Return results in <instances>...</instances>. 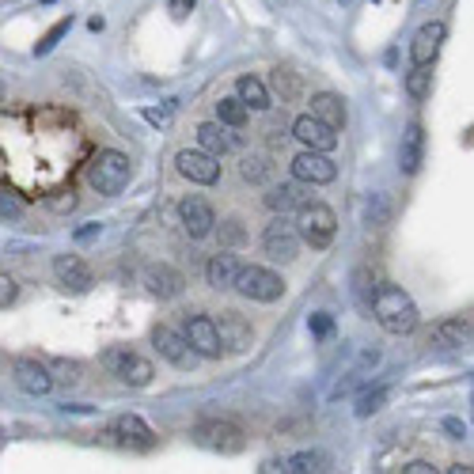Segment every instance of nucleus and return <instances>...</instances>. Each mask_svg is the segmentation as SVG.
Masks as SVG:
<instances>
[{
  "label": "nucleus",
  "mask_w": 474,
  "mask_h": 474,
  "mask_svg": "<svg viewBox=\"0 0 474 474\" xmlns=\"http://www.w3.org/2000/svg\"><path fill=\"white\" fill-rule=\"evenodd\" d=\"M372 315L387 334H410L417 326V304L398 285H379L372 296Z\"/></svg>",
  "instance_id": "obj_1"
},
{
  "label": "nucleus",
  "mask_w": 474,
  "mask_h": 474,
  "mask_svg": "<svg viewBox=\"0 0 474 474\" xmlns=\"http://www.w3.org/2000/svg\"><path fill=\"white\" fill-rule=\"evenodd\" d=\"M130 175H133V163H130V156L118 152V149H103V152L91 156V163H87L91 190H99V194H106V197L122 194L125 182H130Z\"/></svg>",
  "instance_id": "obj_2"
},
{
  "label": "nucleus",
  "mask_w": 474,
  "mask_h": 474,
  "mask_svg": "<svg viewBox=\"0 0 474 474\" xmlns=\"http://www.w3.org/2000/svg\"><path fill=\"white\" fill-rule=\"evenodd\" d=\"M296 224H300V235L304 243L312 251H326L334 243V232H338V216L331 205L323 202H307L304 209H296Z\"/></svg>",
  "instance_id": "obj_3"
},
{
  "label": "nucleus",
  "mask_w": 474,
  "mask_h": 474,
  "mask_svg": "<svg viewBox=\"0 0 474 474\" xmlns=\"http://www.w3.org/2000/svg\"><path fill=\"white\" fill-rule=\"evenodd\" d=\"M194 444L205 448V451H221V455H240L247 448L243 441V429L232 425V422H221V417H209V422H197L190 429Z\"/></svg>",
  "instance_id": "obj_4"
},
{
  "label": "nucleus",
  "mask_w": 474,
  "mask_h": 474,
  "mask_svg": "<svg viewBox=\"0 0 474 474\" xmlns=\"http://www.w3.org/2000/svg\"><path fill=\"white\" fill-rule=\"evenodd\" d=\"M300 243H304L300 224L288 221V213H273V221L262 232V251L269 254V259H278V262H293L300 254Z\"/></svg>",
  "instance_id": "obj_5"
},
{
  "label": "nucleus",
  "mask_w": 474,
  "mask_h": 474,
  "mask_svg": "<svg viewBox=\"0 0 474 474\" xmlns=\"http://www.w3.org/2000/svg\"><path fill=\"white\" fill-rule=\"evenodd\" d=\"M235 293L254 304H273L285 296V278L273 273L269 266H243L240 281H235Z\"/></svg>",
  "instance_id": "obj_6"
},
{
  "label": "nucleus",
  "mask_w": 474,
  "mask_h": 474,
  "mask_svg": "<svg viewBox=\"0 0 474 474\" xmlns=\"http://www.w3.org/2000/svg\"><path fill=\"white\" fill-rule=\"evenodd\" d=\"M103 364H106V372L118 376L122 384H130V387H149L152 376H156L152 360H144L141 353L125 350V345H114V350H106V353H103Z\"/></svg>",
  "instance_id": "obj_7"
},
{
  "label": "nucleus",
  "mask_w": 474,
  "mask_h": 474,
  "mask_svg": "<svg viewBox=\"0 0 474 474\" xmlns=\"http://www.w3.org/2000/svg\"><path fill=\"white\" fill-rule=\"evenodd\" d=\"M152 345H156V353L168 360V364H175L178 372H190L194 364H197V357H202V353L194 350V342L187 338V331L178 334L175 326H163V323L152 331Z\"/></svg>",
  "instance_id": "obj_8"
},
{
  "label": "nucleus",
  "mask_w": 474,
  "mask_h": 474,
  "mask_svg": "<svg viewBox=\"0 0 474 474\" xmlns=\"http://www.w3.org/2000/svg\"><path fill=\"white\" fill-rule=\"evenodd\" d=\"M106 436H114V444L130 448V451H152L156 448V433L141 414H118L111 422V429H106Z\"/></svg>",
  "instance_id": "obj_9"
},
{
  "label": "nucleus",
  "mask_w": 474,
  "mask_h": 474,
  "mask_svg": "<svg viewBox=\"0 0 474 474\" xmlns=\"http://www.w3.org/2000/svg\"><path fill=\"white\" fill-rule=\"evenodd\" d=\"M175 168H178L182 178L197 182V187H213V182L221 178V156H213V152H205L202 144H197V149H182L175 156Z\"/></svg>",
  "instance_id": "obj_10"
},
{
  "label": "nucleus",
  "mask_w": 474,
  "mask_h": 474,
  "mask_svg": "<svg viewBox=\"0 0 474 474\" xmlns=\"http://www.w3.org/2000/svg\"><path fill=\"white\" fill-rule=\"evenodd\" d=\"M293 137L304 144V149H315V152H334L338 149V133L331 122H323L319 114H300L293 122Z\"/></svg>",
  "instance_id": "obj_11"
},
{
  "label": "nucleus",
  "mask_w": 474,
  "mask_h": 474,
  "mask_svg": "<svg viewBox=\"0 0 474 474\" xmlns=\"http://www.w3.org/2000/svg\"><path fill=\"white\" fill-rule=\"evenodd\" d=\"M178 221H182V228H187L190 240H205V235L216 228V213H213V205L205 202V197L190 194V197H182L178 202Z\"/></svg>",
  "instance_id": "obj_12"
},
{
  "label": "nucleus",
  "mask_w": 474,
  "mask_h": 474,
  "mask_svg": "<svg viewBox=\"0 0 474 474\" xmlns=\"http://www.w3.org/2000/svg\"><path fill=\"white\" fill-rule=\"evenodd\" d=\"M293 175L304 178L307 187H326V182H334V178H338V168H334V160L326 156V152L304 149V152L293 160Z\"/></svg>",
  "instance_id": "obj_13"
},
{
  "label": "nucleus",
  "mask_w": 474,
  "mask_h": 474,
  "mask_svg": "<svg viewBox=\"0 0 474 474\" xmlns=\"http://www.w3.org/2000/svg\"><path fill=\"white\" fill-rule=\"evenodd\" d=\"M53 278H58L61 288H68V293H87L91 288V269L87 262L80 259V254H53Z\"/></svg>",
  "instance_id": "obj_14"
},
{
  "label": "nucleus",
  "mask_w": 474,
  "mask_h": 474,
  "mask_svg": "<svg viewBox=\"0 0 474 474\" xmlns=\"http://www.w3.org/2000/svg\"><path fill=\"white\" fill-rule=\"evenodd\" d=\"M187 338L194 342V350L202 353L205 360H216L224 353V342H221V331H216V319L209 315H190L187 319Z\"/></svg>",
  "instance_id": "obj_15"
},
{
  "label": "nucleus",
  "mask_w": 474,
  "mask_h": 474,
  "mask_svg": "<svg viewBox=\"0 0 474 474\" xmlns=\"http://www.w3.org/2000/svg\"><path fill=\"white\" fill-rule=\"evenodd\" d=\"M269 213H293V209H304L312 202V194H307V182L304 178H293V182H278V187H269V194L262 197Z\"/></svg>",
  "instance_id": "obj_16"
},
{
  "label": "nucleus",
  "mask_w": 474,
  "mask_h": 474,
  "mask_svg": "<svg viewBox=\"0 0 474 474\" xmlns=\"http://www.w3.org/2000/svg\"><path fill=\"white\" fill-rule=\"evenodd\" d=\"M144 288H149V296L156 300H175L182 296V288H187V278L175 269V266H149L144 269Z\"/></svg>",
  "instance_id": "obj_17"
},
{
  "label": "nucleus",
  "mask_w": 474,
  "mask_h": 474,
  "mask_svg": "<svg viewBox=\"0 0 474 474\" xmlns=\"http://www.w3.org/2000/svg\"><path fill=\"white\" fill-rule=\"evenodd\" d=\"M216 331H221V342L228 353H243L254 345V326L240 315V312H221V319H216Z\"/></svg>",
  "instance_id": "obj_18"
},
{
  "label": "nucleus",
  "mask_w": 474,
  "mask_h": 474,
  "mask_svg": "<svg viewBox=\"0 0 474 474\" xmlns=\"http://www.w3.org/2000/svg\"><path fill=\"white\" fill-rule=\"evenodd\" d=\"M422 160H425V130H422V122H410L403 133V144H398V171L417 175L422 171Z\"/></svg>",
  "instance_id": "obj_19"
},
{
  "label": "nucleus",
  "mask_w": 474,
  "mask_h": 474,
  "mask_svg": "<svg viewBox=\"0 0 474 474\" xmlns=\"http://www.w3.org/2000/svg\"><path fill=\"white\" fill-rule=\"evenodd\" d=\"M444 34H448V27H444L441 20H433V23H425L422 31H417L414 42H410L414 65H433L436 53H441V46H444Z\"/></svg>",
  "instance_id": "obj_20"
},
{
  "label": "nucleus",
  "mask_w": 474,
  "mask_h": 474,
  "mask_svg": "<svg viewBox=\"0 0 474 474\" xmlns=\"http://www.w3.org/2000/svg\"><path fill=\"white\" fill-rule=\"evenodd\" d=\"M12 372H15V384H20L23 395L42 398V395L53 391V376H50L46 364H39V360H15Z\"/></svg>",
  "instance_id": "obj_21"
},
{
  "label": "nucleus",
  "mask_w": 474,
  "mask_h": 474,
  "mask_svg": "<svg viewBox=\"0 0 474 474\" xmlns=\"http://www.w3.org/2000/svg\"><path fill=\"white\" fill-rule=\"evenodd\" d=\"M331 467V455L323 448H304V451H293L285 455V460H273L266 463L262 470H288V474H312V470H326Z\"/></svg>",
  "instance_id": "obj_22"
},
{
  "label": "nucleus",
  "mask_w": 474,
  "mask_h": 474,
  "mask_svg": "<svg viewBox=\"0 0 474 474\" xmlns=\"http://www.w3.org/2000/svg\"><path fill=\"white\" fill-rule=\"evenodd\" d=\"M240 273H243V262L235 259V254L221 251V254H213V259H209V266H205V281H209L213 288H235Z\"/></svg>",
  "instance_id": "obj_23"
},
{
  "label": "nucleus",
  "mask_w": 474,
  "mask_h": 474,
  "mask_svg": "<svg viewBox=\"0 0 474 474\" xmlns=\"http://www.w3.org/2000/svg\"><path fill=\"white\" fill-rule=\"evenodd\" d=\"M433 342L444 345V350H460V345L470 342V323L463 319H441L433 326Z\"/></svg>",
  "instance_id": "obj_24"
},
{
  "label": "nucleus",
  "mask_w": 474,
  "mask_h": 474,
  "mask_svg": "<svg viewBox=\"0 0 474 474\" xmlns=\"http://www.w3.org/2000/svg\"><path fill=\"white\" fill-rule=\"evenodd\" d=\"M312 114H319L323 122H331L334 130H342L345 125V99L334 96V91H319V96H312Z\"/></svg>",
  "instance_id": "obj_25"
},
{
  "label": "nucleus",
  "mask_w": 474,
  "mask_h": 474,
  "mask_svg": "<svg viewBox=\"0 0 474 474\" xmlns=\"http://www.w3.org/2000/svg\"><path fill=\"white\" fill-rule=\"evenodd\" d=\"M235 96H240L251 111H269V91H266V84L259 80V77H240L235 80Z\"/></svg>",
  "instance_id": "obj_26"
},
{
  "label": "nucleus",
  "mask_w": 474,
  "mask_h": 474,
  "mask_svg": "<svg viewBox=\"0 0 474 474\" xmlns=\"http://www.w3.org/2000/svg\"><path fill=\"white\" fill-rule=\"evenodd\" d=\"M197 144H202L205 152H213V156H228L232 137L224 133V122H205V125H197Z\"/></svg>",
  "instance_id": "obj_27"
},
{
  "label": "nucleus",
  "mask_w": 474,
  "mask_h": 474,
  "mask_svg": "<svg viewBox=\"0 0 474 474\" xmlns=\"http://www.w3.org/2000/svg\"><path fill=\"white\" fill-rule=\"evenodd\" d=\"M247 111L251 106L240 96H228V99L216 103V122H224L228 130H240V125H247Z\"/></svg>",
  "instance_id": "obj_28"
},
{
  "label": "nucleus",
  "mask_w": 474,
  "mask_h": 474,
  "mask_svg": "<svg viewBox=\"0 0 474 474\" xmlns=\"http://www.w3.org/2000/svg\"><path fill=\"white\" fill-rule=\"evenodd\" d=\"M240 175H243V182H251V187H262V182L273 175V163L262 152H251L240 160Z\"/></svg>",
  "instance_id": "obj_29"
},
{
  "label": "nucleus",
  "mask_w": 474,
  "mask_h": 474,
  "mask_svg": "<svg viewBox=\"0 0 474 474\" xmlns=\"http://www.w3.org/2000/svg\"><path fill=\"white\" fill-rule=\"evenodd\" d=\"M387 398H391V387H387V384H379V387L360 391V398H357L353 414H357V417H372L376 410H384V403H387Z\"/></svg>",
  "instance_id": "obj_30"
},
{
  "label": "nucleus",
  "mask_w": 474,
  "mask_h": 474,
  "mask_svg": "<svg viewBox=\"0 0 474 474\" xmlns=\"http://www.w3.org/2000/svg\"><path fill=\"white\" fill-rule=\"evenodd\" d=\"M391 221V202L384 194H369L364 197V224H372V228H384Z\"/></svg>",
  "instance_id": "obj_31"
},
{
  "label": "nucleus",
  "mask_w": 474,
  "mask_h": 474,
  "mask_svg": "<svg viewBox=\"0 0 474 474\" xmlns=\"http://www.w3.org/2000/svg\"><path fill=\"white\" fill-rule=\"evenodd\" d=\"M429 91H433V72H429V65H414V68L406 72V96L422 103Z\"/></svg>",
  "instance_id": "obj_32"
},
{
  "label": "nucleus",
  "mask_w": 474,
  "mask_h": 474,
  "mask_svg": "<svg viewBox=\"0 0 474 474\" xmlns=\"http://www.w3.org/2000/svg\"><path fill=\"white\" fill-rule=\"evenodd\" d=\"M68 31H72V15H65V20H58V23H53V27L42 34V42L34 46V58H46V53H53V50H58V42L65 39Z\"/></svg>",
  "instance_id": "obj_33"
},
{
  "label": "nucleus",
  "mask_w": 474,
  "mask_h": 474,
  "mask_svg": "<svg viewBox=\"0 0 474 474\" xmlns=\"http://www.w3.org/2000/svg\"><path fill=\"white\" fill-rule=\"evenodd\" d=\"M46 205H50L53 213H72V209H77V194H72V187H68V190H53V194L46 197Z\"/></svg>",
  "instance_id": "obj_34"
},
{
  "label": "nucleus",
  "mask_w": 474,
  "mask_h": 474,
  "mask_svg": "<svg viewBox=\"0 0 474 474\" xmlns=\"http://www.w3.org/2000/svg\"><path fill=\"white\" fill-rule=\"evenodd\" d=\"M307 331H312V338H331L334 334V319L331 315H326V312H315L312 319H307Z\"/></svg>",
  "instance_id": "obj_35"
},
{
  "label": "nucleus",
  "mask_w": 474,
  "mask_h": 474,
  "mask_svg": "<svg viewBox=\"0 0 474 474\" xmlns=\"http://www.w3.org/2000/svg\"><path fill=\"white\" fill-rule=\"evenodd\" d=\"M53 372H58L61 384H80V364L77 360H53Z\"/></svg>",
  "instance_id": "obj_36"
},
{
  "label": "nucleus",
  "mask_w": 474,
  "mask_h": 474,
  "mask_svg": "<svg viewBox=\"0 0 474 474\" xmlns=\"http://www.w3.org/2000/svg\"><path fill=\"white\" fill-rule=\"evenodd\" d=\"M243 240H247V232H243L240 221H224V224H221V243L235 247V243H243Z\"/></svg>",
  "instance_id": "obj_37"
},
{
  "label": "nucleus",
  "mask_w": 474,
  "mask_h": 474,
  "mask_svg": "<svg viewBox=\"0 0 474 474\" xmlns=\"http://www.w3.org/2000/svg\"><path fill=\"white\" fill-rule=\"evenodd\" d=\"M15 293H20V285H15V278L5 273V278H0V307H5V312L15 304Z\"/></svg>",
  "instance_id": "obj_38"
},
{
  "label": "nucleus",
  "mask_w": 474,
  "mask_h": 474,
  "mask_svg": "<svg viewBox=\"0 0 474 474\" xmlns=\"http://www.w3.org/2000/svg\"><path fill=\"white\" fill-rule=\"evenodd\" d=\"M441 429L451 436V441H463V436H467V425L460 422V417H444V422H441Z\"/></svg>",
  "instance_id": "obj_39"
},
{
  "label": "nucleus",
  "mask_w": 474,
  "mask_h": 474,
  "mask_svg": "<svg viewBox=\"0 0 474 474\" xmlns=\"http://www.w3.org/2000/svg\"><path fill=\"white\" fill-rule=\"evenodd\" d=\"M144 118H149L152 125H163V122H168L171 118V106H144V111H141Z\"/></svg>",
  "instance_id": "obj_40"
},
{
  "label": "nucleus",
  "mask_w": 474,
  "mask_h": 474,
  "mask_svg": "<svg viewBox=\"0 0 474 474\" xmlns=\"http://www.w3.org/2000/svg\"><path fill=\"white\" fill-rule=\"evenodd\" d=\"M194 5H197V0H171V5H168V12L175 15V20H187V15L194 12Z\"/></svg>",
  "instance_id": "obj_41"
},
{
  "label": "nucleus",
  "mask_w": 474,
  "mask_h": 474,
  "mask_svg": "<svg viewBox=\"0 0 474 474\" xmlns=\"http://www.w3.org/2000/svg\"><path fill=\"white\" fill-rule=\"evenodd\" d=\"M99 232H103V224H84V228H77V243H87V240H96Z\"/></svg>",
  "instance_id": "obj_42"
},
{
  "label": "nucleus",
  "mask_w": 474,
  "mask_h": 474,
  "mask_svg": "<svg viewBox=\"0 0 474 474\" xmlns=\"http://www.w3.org/2000/svg\"><path fill=\"white\" fill-rule=\"evenodd\" d=\"M403 470H406V474H429V470H433V463H425V460H414V463H406Z\"/></svg>",
  "instance_id": "obj_43"
},
{
  "label": "nucleus",
  "mask_w": 474,
  "mask_h": 474,
  "mask_svg": "<svg viewBox=\"0 0 474 474\" xmlns=\"http://www.w3.org/2000/svg\"><path fill=\"white\" fill-rule=\"evenodd\" d=\"M5 216H20V202H15V197H8V194H5Z\"/></svg>",
  "instance_id": "obj_44"
},
{
  "label": "nucleus",
  "mask_w": 474,
  "mask_h": 474,
  "mask_svg": "<svg viewBox=\"0 0 474 474\" xmlns=\"http://www.w3.org/2000/svg\"><path fill=\"white\" fill-rule=\"evenodd\" d=\"M87 27H91V31H103V27H106V23H103V15H91Z\"/></svg>",
  "instance_id": "obj_45"
},
{
  "label": "nucleus",
  "mask_w": 474,
  "mask_h": 474,
  "mask_svg": "<svg viewBox=\"0 0 474 474\" xmlns=\"http://www.w3.org/2000/svg\"><path fill=\"white\" fill-rule=\"evenodd\" d=\"M42 5H53V0H42Z\"/></svg>",
  "instance_id": "obj_46"
}]
</instances>
